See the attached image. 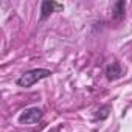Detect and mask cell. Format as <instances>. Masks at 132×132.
<instances>
[{
  "label": "cell",
  "mask_w": 132,
  "mask_h": 132,
  "mask_svg": "<svg viewBox=\"0 0 132 132\" xmlns=\"http://www.w3.org/2000/svg\"><path fill=\"white\" fill-rule=\"evenodd\" d=\"M54 10H62V5H59L56 2H42V5H40V20H45L47 17H50L51 13H54Z\"/></svg>",
  "instance_id": "obj_3"
},
{
  "label": "cell",
  "mask_w": 132,
  "mask_h": 132,
  "mask_svg": "<svg viewBox=\"0 0 132 132\" xmlns=\"http://www.w3.org/2000/svg\"><path fill=\"white\" fill-rule=\"evenodd\" d=\"M107 115H109V107L106 106V107H103L101 110H98V113H96V118H100V120H104Z\"/></svg>",
  "instance_id": "obj_6"
},
{
  "label": "cell",
  "mask_w": 132,
  "mask_h": 132,
  "mask_svg": "<svg viewBox=\"0 0 132 132\" xmlns=\"http://www.w3.org/2000/svg\"><path fill=\"white\" fill-rule=\"evenodd\" d=\"M42 110L39 107H30L27 110H23L19 117V123L20 124H28V126H33L36 124L40 118H42Z\"/></svg>",
  "instance_id": "obj_2"
},
{
  "label": "cell",
  "mask_w": 132,
  "mask_h": 132,
  "mask_svg": "<svg viewBox=\"0 0 132 132\" xmlns=\"http://www.w3.org/2000/svg\"><path fill=\"white\" fill-rule=\"evenodd\" d=\"M123 14H124V2H118V3H115V19H121L123 17Z\"/></svg>",
  "instance_id": "obj_5"
},
{
  "label": "cell",
  "mask_w": 132,
  "mask_h": 132,
  "mask_svg": "<svg viewBox=\"0 0 132 132\" xmlns=\"http://www.w3.org/2000/svg\"><path fill=\"white\" fill-rule=\"evenodd\" d=\"M106 75H107V79H118L121 75H123V69H121V65L118 62H112L107 65V69H106Z\"/></svg>",
  "instance_id": "obj_4"
},
{
  "label": "cell",
  "mask_w": 132,
  "mask_h": 132,
  "mask_svg": "<svg viewBox=\"0 0 132 132\" xmlns=\"http://www.w3.org/2000/svg\"><path fill=\"white\" fill-rule=\"evenodd\" d=\"M51 76V72L47 70V69H33V70H28L25 73H22L19 78H17V86L20 87H31L33 84H36L37 81L40 79H45Z\"/></svg>",
  "instance_id": "obj_1"
}]
</instances>
